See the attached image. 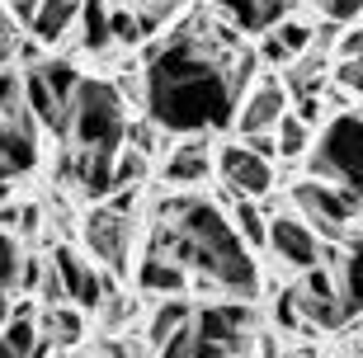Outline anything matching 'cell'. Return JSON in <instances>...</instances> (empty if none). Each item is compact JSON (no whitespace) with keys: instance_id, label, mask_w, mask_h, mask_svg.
<instances>
[{"instance_id":"obj_35","label":"cell","mask_w":363,"mask_h":358,"mask_svg":"<svg viewBox=\"0 0 363 358\" xmlns=\"http://www.w3.org/2000/svg\"><path fill=\"white\" fill-rule=\"evenodd\" d=\"M283 358H316V354H307V349H297V354H283Z\"/></svg>"},{"instance_id":"obj_24","label":"cell","mask_w":363,"mask_h":358,"mask_svg":"<svg viewBox=\"0 0 363 358\" xmlns=\"http://www.w3.org/2000/svg\"><path fill=\"white\" fill-rule=\"evenodd\" d=\"M340 297L350 311H363V240H350L340 254Z\"/></svg>"},{"instance_id":"obj_26","label":"cell","mask_w":363,"mask_h":358,"mask_svg":"<svg viewBox=\"0 0 363 358\" xmlns=\"http://www.w3.org/2000/svg\"><path fill=\"white\" fill-rule=\"evenodd\" d=\"M19 264H24V254H19L14 236L0 231V325L14 316V311H10V292L19 288Z\"/></svg>"},{"instance_id":"obj_31","label":"cell","mask_w":363,"mask_h":358,"mask_svg":"<svg viewBox=\"0 0 363 358\" xmlns=\"http://www.w3.org/2000/svg\"><path fill=\"white\" fill-rule=\"evenodd\" d=\"M113 43H123V47L142 43V24H137V10H113Z\"/></svg>"},{"instance_id":"obj_16","label":"cell","mask_w":363,"mask_h":358,"mask_svg":"<svg viewBox=\"0 0 363 358\" xmlns=\"http://www.w3.org/2000/svg\"><path fill=\"white\" fill-rule=\"evenodd\" d=\"M0 160L10 165V174H28L38 165V123H0Z\"/></svg>"},{"instance_id":"obj_25","label":"cell","mask_w":363,"mask_h":358,"mask_svg":"<svg viewBox=\"0 0 363 358\" xmlns=\"http://www.w3.org/2000/svg\"><path fill=\"white\" fill-rule=\"evenodd\" d=\"M311 128L297 113H283V123L274 128V151H279V160H297V156H311Z\"/></svg>"},{"instance_id":"obj_11","label":"cell","mask_w":363,"mask_h":358,"mask_svg":"<svg viewBox=\"0 0 363 358\" xmlns=\"http://www.w3.org/2000/svg\"><path fill=\"white\" fill-rule=\"evenodd\" d=\"M288 99H293V94H288L283 80H264V85H255V90L241 99V108H236L241 142H250V137H274V128L283 123V113H293Z\"/></svg>"},{"instance_id":"obj_9","label":"cell","mask_w":363,"mask_h":358,"mask_svg":"<svg viewBox=\"0 0 363 358\" xmlns=\"http://www.w3.org/2000/svg\"><path fill=\"white\" fill-rule=\"evenodd\" d=\"M48 264L57 269V279L67 288V306H76V311H99V306H104L108 283H104V274L90 264V254L71 250V245H57Z\"/></svg>"},{"instance_id":"obj_29","label":"cell","mask_w":363,"mask_h":358,"mask_svg":"<svg viewBox=\"0 0 363 358\" xmlns=\"http://www.w3.org/2000/svg\"><path fill=\"white\" fill-rule=\"evenodd\" d=\"M325 24H363V0H321Z\"/></svg>"},{"instance_id":"obj_13","label":"cell","mask_w":363,"mask_h":358,"mask_svg":"<svg viewBox=\"0 0 363 358\" xmlns=\"http://www.w3.org/2000/svg\"><path fill=\"white\" fill-rule=\"evenodd\" d=\"M0 358H52V345L38 330V311L28 302H19L14 316L0 325Z\"/></svg>"},{"instance_id":"obj_3","label":"cell","mask_w":363,"mask_h":358,"mask_svg":"<svg viewBox=\"0 0 363 358\" xmlns=\"http://www.w3.org/2000/svg\"><path fill=\"white\" fill-rule=\"evenodd\" d=\"M128 99H123L118 85H108V80H94L85 76L81 94H76V104L67 113V142L71 151H123L128 142Z\"/></svg>"},{"instance_id":"obj_7","label":"cell","mask_w":363,"mask_h":358,"mask_svg":"<svg viewBox=\"0 0 363 358\" xmlns=\"http://www.w3.org/2000/svg\"><path fill=\"white\" fill-rule=\"evenodd\" d=\"M81 240H85V250H90V259H99L113 274H123L128 269V245H133V217H123L108 203H99V208L85 213Z\"/></svg>"},{"instance_id":"obj_8","label":"cell","mask_w":363,"mask_h":358,"mask_svg":"<svg viewBox=\"0 0 363 358\" xmlns=\"http://www.w3.org/2000/svg\"><path fill=\"white\" fill-rule=\"evenodd\" d=\"M217 174H222V184L231 189V198L259 203L274 189V160L259 156L255 146H245V142H231V146L217 151Z\"/></svg>"},{"instance_id":"obj_28","label":"cell","mask_w":363,"mask_h":358,"mask_svg":"<svg viewBox=\"0 0 363 358\" xmlns=\"http://www.w3.org/2000/svg\"><path fill=\"white\" fill-rule=\"evenodd\" d=\"M330 80H335V90H345V94H354V99H363V57H350V62H335Z\"/></svg>"},{"instance_id":"obj_1","label":"cell","mask_w":363,"mask_h":358,"mask_svg":"<svg viewBox=\"0 0 363 358\" xmlns=\"http://www.w3.org/2000/svg\"><path fill=\"white\" fill-rule=\"evenodd\" d=\"M255 57L236 43V28L213 33L208 24H184L156 43L142 67V108L151 128L175 137H208L236 123L241 90L250 85Z\"/></svg>"},{"instance_id":"obj_4","label":"cell","mask_w":363,"mask_h":358,"mask_svg":"<svg viewBox=\"0 0 363 358\" xmlns=\"http://www.w3.org/2000/svg\"><path fill=\"white\" fill-rule=\"evenodd\" d=\"M307 179H321V184H340L363 198V113L345 108V113H330L307 156Z\"/></svg>"},{"instance_id":"obj_27","label":"cell","mask_w":363,"mask_h":358,"mask_svg":"<svg viewBox=\"0 0 363 358\" xmlns=\"http://www.w3.org/2000/svg\"><path fill=\"white\" fill-rule=\"evenodd\" d=\"M142 174H147V156H142L137 146L123 142L118 160H113V189H137V184H142Z\"/></svg>"},{"instance_id":"obj_2","label":"cell","mask_w":363,"mask_h":358,"mask_svg":"<svg viewBox=\"0 0 363 358\" xmlns=\"http://www.w3.org/2000/svg\"><path fill=\"white\" fill-rule=\"evenodd\" d=\"M151 250L194 274L199 292H222L227 302H250L259 292V264L250 245L208 198H165L151 222Z\"/></svg>"},{"instance_id":"obj_12","label":"cell","mask_w":363,"mask_h":358,"mask_svg":"<svg viewBox=\"0 0 363 358\" xmlns=\"http://www.w3.org/2000/svg\"><path fill=\"white\" fill-rule=\"evenodd\" d=\"M293 5L297 0H213V10L222 14L236 33H259V38H264L269 28H279Z\"/></svg>"},{"instance_id":"obj_5","label":"cell","mask_w":363,"mask_h":358,"mask_svg":"<svg viewBox=\"0 0 363 358\" xmlns=\"http://www.w3.org/2000/svg\"><path fill=\"white\" fill-rule=\"evenodd\" d=\"M255 340V306L213 302L194 311V358H250Z\"/></svg>"},{"instance_id":"obj_36","label":"cell","mask_w":363,"mask_h":358,"mask_svg":"<svg viewBox=\"0 0 363 358\" xmlns=\"http://www.w3.org/2000/svg\"><path fill=\"white\" fill-rule=\"evenodd\" d=\"M62 358H76V354H62Z\"/></svg>"},{"instance_id":"obj_34","label":"cell","mask_w":363,"mask_h":358,"mask_svg":"<svg viewBox=\"0 0 363 358\" xmlns=\"http://www.w3.org/2000/svg\"><path fill=\"white\" fill-rule=\"evenodd\" d=\"M137 10H142V5H179V0H133Z\"/></svg>"},{"instance_id":"obj_15","label":"cell","mask_w":363,"mask_h":358,"mask_svg":"<svg viewBox=\"0 0 363 358\" xmlns=\"http://www.w3.org/2000/svg\"><path fill=\"white\" fill-rule=\"evenodd\" d=\"M165 184L189 189V184H203L213 174V156H208V142L203 137H179V146L165 156Z\"/></svg>"},{"instance_id":"obj_22","label":"cell","mask_w":363,"mask_h":358,"mask_svg":"<svg viewBox=\"0 0 363 358\" xmlns=\"http://www.w3.org/2000/svg\"><path fill=\"white\" fill-rule=\"evenodd\" d=\"M71 19H81V0H38V19H33V43L52 47L71 28Z\"/></svg>"},{"instance_id":"obj_14","label":"cell","mask_w":363,"mask_h":358,"mask_svg":"<svg viewBox=\"0 0 363 358\" xmlns=\"http://www.w3.org/2000/svg\"><path fill=\"white\" fill-rule=\"evenodd\" d=\"M311 38H316V28L297 24V19H283L279 28H269V33L259 38V57H264L269 67H297V62L311 52Z\"/></svg>"},{"instance_id":"obj_19","label":"cell","mask_w":363,"mask_h":358,"mask_svg":"<svg viewBox=\"0 0 363 358\" xmlns=\"http://www.w3.org/2000/svg\"><path fill=\"white\" fill-rule=\"evenodd\" d=\"M194 311H199V306L189 302V297H165V302H156V311H151V320H147V345L165 349L184 325H194Z\"/></svg>"},{"instance_id":"obj_18","label":"cell","mask_w":363,"mask_h":358,"mask_svg":"<svg viewBox=\"0 0 363 358\" xmlns=\"http://www.w3.org/2000/svg\"><path fill=\"white\" fill-rule=\"evenodd\" d=\"M137 288L142 292H156V297H184V288H189V274L175 264V259H165V254H156V250H147L142 259H137Z\"/></svg>"},{"instance_id":"obj_10","label":"cell","mask_w":363,"mask_h":358,"mask_svg":"<svg viewBox=\"0 0 363 358\" xmlns=\"http://www.w3.org/2000/svg\"><path fill=\"white\" fill-rule=\"evenodd\" d=\"M269 250L279 254L283 269H297V274H307V269L321 264V250L325 240L311 231L307 222L297 213H274L269 217Z\"/></svg>"},{"instance_id":"obj_32","label":"cell","mask_w":363,"mask_h":358,"mask_svg":"<svg viewBox=\"0 0 363 358\" xmlns=\"http://www.w3.org/2000/svg\"><path fill=\"white\" fill-rule=\"evenodd\" d=\"M274 320H279L283 330H297V325H302V311H297V297H293V292H283L279 302H274Z\"/></svg>"},{"instance_id":"obj_23","label":"cell","mask_w":363,"mask_h":358,"mask_svg":"<svg viewBox=\"0 0 363 358\" xmlns=\"http://www.w3.org/2000/svg\"><path fill=\"white\" fill-rule=\"evenodd\" d=\"M231 226H236V236L250 245V250H269V213L250 198H236L231 208Z\"/></svg>"},{"instance_id":"obj_37","label":"cell","mask_w":363,"mask_h":358,"mask_svg":"<svg viewBox=\"0 0 363 358\" xmlns=\"http://www.w3.org/2000/svg\"><path fill=\"white\" fill-rule=\"evenodd\" d=\"M5 5H14V0H5Z\"/></svg>"},{"instance_id":"obj_6","label":"cell","mask_w":363,"mask_h":358,"mask_svg":"<svg viewBox=\"0 0 363 358\" xmlns=\"http://www.w3.org/2000/svg\"><path fill=\"white\" fill-rule=\"evenodd\" d=\"M293 213L316 231L321 240H345L350 222L363 213V198L340 184H321V179H297L293 184Z\"/></svg>"},{"instance_id":"obj_30","label":"cell","mask_w":363,"mask_h":358,"mask_svg":"<svg viewBox=\"0 0 363 358\" xmlns=\"http://www.w3.org/2000/svg\"><path fill=\"white\" fill-rule=\"evenodd\" d=\"M19 24H14V14L5 10V5H0V67H5V62H10V57H19Z\"/></svg>"},{"instance_id":"obj_17","label":"cell","mask_w":363,"mask_h":358,"mask_svg":"<svg viewBox=\"0 0 363 358\" xmlns=\"http://www.w3.org/2000/svg\"><path fill=\"white\" fill-rule=\"evenodd\" d=\"M113 160H118V151H71V174L85 198L113 194Z\"/></svg>"},{"instance_id":"obj_21","label":"cell","mask_w":363,"mask_h":358,"mask_svg":"<svg viewBox=\"0 0 363 358\" xmlns=\"http://www.w3.org/2000/svg\"><path fill=\"white\" fill-rule=\"evenodd\" d=\"M81 47L85 52L113 47V5L108 0H81Z\"/></svg>"},{"instance_id":"obj_20","label":"cell","mask_w":363,"mask_h":358,"mask_svg":"<svg viewBox=\"0 0 363 358\" xmlns=\"http://www.w3.org/2000/svg\"><path fill=\"white\" fill-rule=\"evenodd\" d=\"M38 330L52 349H76L85 340V311H76V306H48V311H38Z\"/></svg>"},{"instance_id":"obj_33","label":"cell","mask_w":363,"mask_h":358,"mask_svg":"<svg viewBox=\"0 0 363 358\" xmlns=\"http://www.w3.org/2000/svg\"><path fill=\"white\" fill-rule=\"evenodd\" d=\"M10 179H14V174H10V165L0 160V203H5V194H10Z\"/></svg>"}]
</instances>
